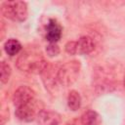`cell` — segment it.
<instances>
[{
  "label": "cell",
  "instance_id": "cell-10",
  "mask_svg": "<svg viewBox=\"0 0 125 125\" xmlns=\"http://www.w3.org/2000/svg\"><path fill=\"white\" fill-rule=\"evenodd\" d=\"M80 122L82 125H101L102 117L95 110H87L81 115Z\"/></svg>",
  "mask_w": 125,
  "mask_h": 125
},
{
  "label": "cell",
  "instance_id": "cell-3",
  "mask_svg": "<svg viewBox=\"0 0 125 125\" xmlns=\"http://www.w3.org/2000/svg\"><path fill=\"white\" fill-rule=\"evenodd\" d=\"M1 13L13 21L22 22L27 19V4L23 1H5L1 4Z\"/></svg>",
  "mask_w": 125,
  "mask_h": 125
},
{
  "label": "cell",
  "instance_id": "cell-9",
  "mask_svg": "<svg viewBox=\"0 0 125 125\" xmlns=\"http://www.w3.org/2000/svg\"><path fill=\"white\" fill-rule=\"evenodd\" d=\"M95 49L94 39L90 36H81L77 41V54L79 55H89Z\"/></svg>",
  "mask_w": 125,
  "mask_h": 125
},
{
  "label": "cell",
  "instance_id": "cell-15",
  "mask_svg": "<svg viewBox=\"0 0 125 125\" xmlns=\"http://www.w3.org/2000/svg\"><path fill=\"white\" fill-rule=\"evenodd\" d=\"M64 50L69 55H76L77 54V41H68L64 45Z\"/></svg>",
  "mask_w": 125,
  "mask_h": 125
},
{
  "label": "cell",
  "instance_id": "cell-16",
  "mask_svg": "<svg viewBox=\"0 0 125 125\" xmlns=\"http://www.w3.org/2000/svg\"><path fill=\"white\" fill-rule=\"evenodd\" d=\"M66 125H79L77 122H76V120H72V121H70V122H68Z\"/></svg>",
  "mask_w": 125,
  "mask_h": 125
},
{
  "label": "cell",
  "instance_id": "cell-4",
  "mask_svg": "<svg viewBox=\"0 0 125 125\" xmlns=\"http://www.w3.org/2000/svg\"><path fill=\"white\" fill-rule=\"evenodd\" d=\"M58 70L59 67H57L56 64L49 62L47 67L40 74L46 89L51 93H55L58 89V85L60 84L58 80Z\"/></svg>",
  "mask_w": 125,
  "mask_h": 125
},
{
  "label": "cell",
  "instance_id": "cell-13",
  "mask_svg": "<svg viewBox=\"0 0 125 125\" xmlns=\"http://www.w3.org/2000/svg\"><path fill=\"white\" fill-rule=\"evenodd\" d=\"M12 74V68L9 63H7L5 61L1 62L0 64V80L1 84H6L8 83L10 77Z\"/></svg>",
  "mask_w": 125,
  "mask_h": 125
},
{
  "label": "cell",
  "instance_id": "cell-2",
  "mask_svg": "<svg viewBox=\"0 0 125 125\" xmlns=\"http://www.w3.org/2000/svg\"><path fill=\"white\" fill-rule=\"evenodd\" d=\"M80 69L81 63L77 60H71L60 65L58 70V80L60 85L63 87L73 85L79 77Z\"/></svg>",
  "mask_w": 125,
  "mask_h": 125
},
{
  "label": "cell",
  "instance_id": "cell-14",
  "mask_svg": "<svg viewBox=\"0 0 125 125\" xmlns=\"http://www.w3.org/2000/svg\"><path fill=\"white\" fill-rule=\"evenodd\" d=\"M61 52V49L57 43H49L46 46V54L50 58L57 57Z\"/></svg>",
  "mask_w": 125,
  "mask_h": 125
},
{
  "label": "cell",
  "instance_id": "cell-5",
  "mask_svg": "<svg viewBox=\"0 0 125 125\" xmlns=\"http://www.w3.org/2000/svg\"><path fill=\"white\" fill-rule=\"evenodd\" d=\"M34 99H35V92L31 88L25 85L20 86L14 92L12 97L13 104L16 107L31 104L34 102Z\"/></svg>",
  "mask_w": 125,
  "mask_h": 125
},
{
  "label": "cell",
  "instance_id": "cell-11",
  "mask_svg": "<svg viewBox=\"0 0 125 125\" xmlns=\"http://www.w3.org/2000/svg\"><path fill=\"white\" fill-rule=\"evenodd\" d=\"M21 49H22L21 43L15 38H10L4 43V51L10 57H14L20 54Z\"/></svg>",
  "mask_w": 125,
  "mask_h": 125
},
{
  "label": "cell",
  "instance_id": "cell-1",
  "mask_svg": "<svg viewBox=\"0 0 125 125\" xmlns=\"http://www.w3.org/2000/svg\"><path fill=\"white\" fill-rule=\"evenodd\" d=\"M48 64L49 62L45 59L42 52L34 47L23 50L16 61L18 69L34 74H41Z\"/></svg>",
  "mask_w": 125,
  "mask_h": 125
},
{
  "label": "cell",
  "instance_id": "cell-17",
  "mask_svg": "<svg viewBox=\"0 0 125 125\" xmlns=\"http://www.w3.org/2000/svg\"><path fill=\"white\" fill-rule=\"evenodd\" d=\"M123 85L125 87V74H124V78H123Z\"/></svg>",
  "mask_w": 125,
  "mask_h": 125
},
{
  "label": "cell",
  "instance_id": "cell-8",
  "mask_svg": "<svg viewBox=\"0 0 125 125\" xmlns=\"http://www.w3.org/2000/svg\"><path fill=\"white\" fill-rule=\"evenodd\" d=\"M37 113L38 112H36V110H35L34 102L31 104H28L18 106V107H16V110H15L16 117L23 122L33 121L34 119H36Z\"/></svg>",
  "mask_w": 125,
  "mask_h": 125
},
{
  "label": "cell",
  "instance_id": "cell-7",
  "mask_svg": "<svg viewBox=\"0 0 125 125\" xmlns=\"http://www.w3.org/2000/svg\"><path fill=\"white\" fill-rule=\"evenodd\" d=\"M36 120L38 125H60L62 122V116L57 111L41 109L37 113Z\"/></svg>",
  "mask_w": 125,
  "mask_h": 125
},
{
  "label": "cell",
  "instance_id": "cell-6",
  "mask_svg": "<svg viewBox=\"0 0 125 125\" xmlns=\"http://www.w3.org/2000/svg\"><path fill=\"white\" fill-rule=\"evenodd\" d=\"M62 34V27L56 19H50L45 27V37L49 43H57Z\"/></svg>",
  "mask_w": 125,
  "mask_h": 125
},
{
  "label": "cell",
  "instance_id": "cell-12",
  "mask_svg": "<svg viewBox=\"0 0 125 125\" xmlns=\"http://www.w3.org/2000/svg\"><path fill=\"white\" fill-rule=\"evenodd\" d=\"M81 104L82 99L79 92H77L76 90H71L67 95V106L72 111H76L80 108Z\"/></svg>",
  "mask_w": 125,
  "mask_h": 125
}]
</instances>
